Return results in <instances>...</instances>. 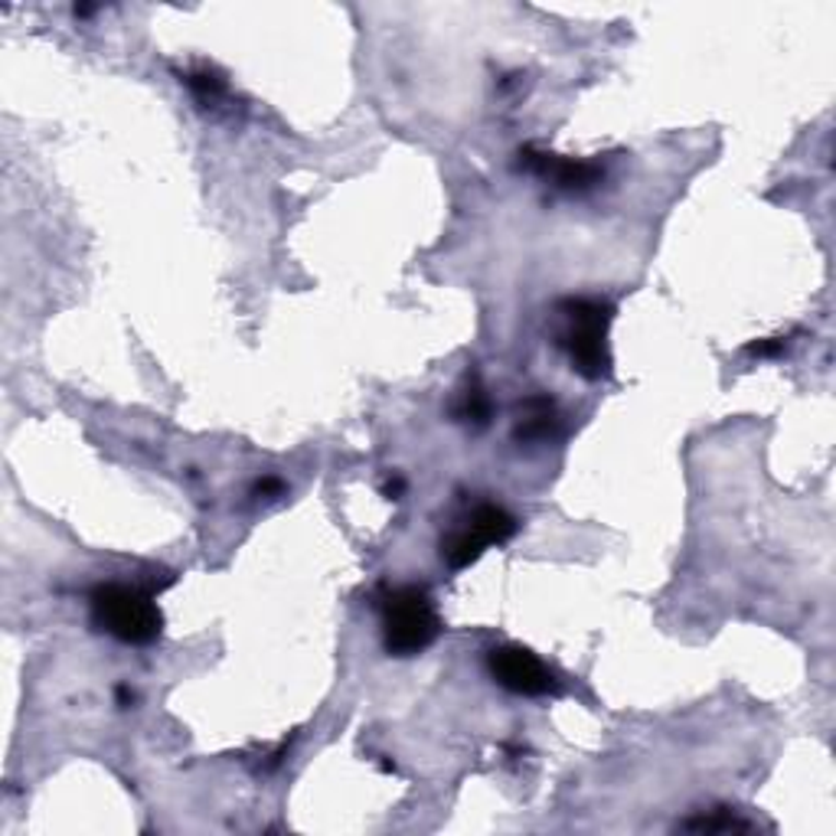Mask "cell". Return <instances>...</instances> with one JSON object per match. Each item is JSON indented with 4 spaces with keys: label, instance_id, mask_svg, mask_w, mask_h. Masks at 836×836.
Wrapping results in <instances>:
<instances>
[{
    "label": "cell",
    "instance_id": "cell-7",
    "mask_svg": "<svg viewBox=\"0 0 836 836\" xmlns=\"http://www.w3.org/2000/svg\"><path fill=\"white\" fill-rule=\"evenodd\" d=\"M556 406L546 396H533L523 409H520V421H516V441H546L556 431Z\"/></svg>",
    "mask_w": 836,
    "mask_h": 836
},
{
    "label": "cell",
    "instance_id": "cell-9",
    "mask_svg": "<svg viewBox=\"0 0 836 836\" xmlns=\"http://www.w3.org/2000/svg\"><path fill=\"white\" fill-rule=\"evenodd\" d=\"M187 85L197 92L200 102H219V98L225 95V82H222L216 72H209V69L190 72V76H187Z\"/></svg>",
    "mask_w": 836,
    "mask_h": 836
},
{
    "label": "cell",
    "instance_id": "cell-2",
    "mask_svg": "<svg viewBox=\"0 0 836 836\" xmlns=\"http://www.w3.org/2000/svg\"><path fill=\"white\" fill-rule=\"evenodd\" d=\"M441 634L431 595L418 585L393 589L383 599V647L390 657H418Z\"/></svg>",
    "mask_w": 836,
    "mask_h": 836
},
{
    "label": "cell",
    "instance_id": "cell-13",
    "mask_svg": "<svg viewBox=\"0 0 836 836\" xmlns=\"http://www.w3.org/2000/svg\"><path fill=\"white\" fill-rule=\"evenodd\" d=\"M118 703H121V706H131V703H135V693H131L128 686H118Z\"/></svg>",
    "mask_w": 836,
    "mask_h": 836
},
{
    "label": "cell",
    "instance_id": "cell-4",
    "mask_svg": "<svg viewBox=\"0 0 836 836\" xmlns=\"http://www.w3.org/2000/svg\"><path fill=\"white\" fill-rule=\"evenodd\" d=\"M516 533V520L497 507V503H480L471 510V516L464 520L461 530H454L444 543H441V559L451 569H467L471 562H477L484 556L487 546H500Z\"/></svg>",
    "mask_w": 836,
    "mask_h": 836
},
{
    "label": "cell",
    "instance_id": "cell-1",
    "mask_svg": "<svg viewBox=\"0 0 836 836\" xmlns=\"http://www.w3.org/2000/svg\"><path fill=\"white\" fill-rule=\"evenodd\" d=\"M89 608H92V625L121 643L144 647V643H154L164 630V615L154 602V592L141 585L102 582L92 589Z\"/></svg>",
    "mask_w": 836,
    "mask_h": 836
},
{
    "label": "cell",
    "instance_id": "cell-12",
    "mask_svg": "<svg viewBox=\"0 0 836 836\" xmlns=\"http://www.w3.org/2000/svg\"><path fill=\"white\" fill-rule=\"evenodd\" d=\"M399 494H403V480L386 484V497H390V500H399Z\"/></svg>",
    "mask_w": 836,
    "mask_h": 836
},
{
    "label": "cell",
    "instance_id": "cell-11",
    "mask_svg": "<svg viewBox=\"0 0 836 836\" xmlns=\"http://www.w3.org/2000/svg\"><path fill=\"white\" fill-rule=\"evenodd\" d=\"M281 490H285V484L278 477H265V480L255 484V494H262V497H278Z\"/></svg>",
    "mask_w": 836,
    "mask_h": 836
},
{
    "label": "cell",
    "instance_id": "cell-10",
    "mask_svg": "<svg viewBox=\"0 0 836 836\" xmlns=\"http://www.w3.org/2000/svg\"><path fill=\"white\" fill-rule=\"evenodd\" d=\"M781 350H788V340L785 337H771V340H758L748 347L752 357H778Z\"/></svg>",
    "mask_w": 836,
    "mask_h": 836
},
{
    "label": "cell",
    "instance_id": "cell-5",
    "mask_svg": "<svg viewBox=\"0 0 836 836\" xmlns=\"http://www.w3.org/2000/svg\"><path fill=\"white\" fill-rule=\"evenodd\" d=\"M487 670L490 676L516 693V696H549L559 689L553 670L526 647L520 643H500V647H490L487 650Z\"/></svg>",
    "mask_w": 836,
    "mask_h": 836
},
{
    "label": "cell",
    "instance_id": "cell-8",
    "mask_svg": "<svg viewBox=\"0 0 836 836\" xmlns=\"http://www.w3.org/2000/svg\"><path fill=\"white\" fill-rule=\"evenodd\" d=\"M454 416L461 418V421H467V425H477V428H484L490 416H494V403H490V396H487V390L477 383V380H471L464 390H461V399H457V406H454Z\"/></svg>",
    "mask_w": 836,
    "mask_h": 836
},
{
    "label": "cell",
    "instance_id": "cell-6",
    "mask_svg": "<svg viewBox=\"0 0 836 836\" xmlns=\"http://www.w3.org/2000/svg\"><path fill=\"white\" fill-rule=\"evenodd\" d=\"M520 164L546 181H553L562 190H592L602 181V167L592 161H572V158H556V154H543L536 148H523L520 151Z\"/></svg>",
    "mask_w": 836,
    "mask_h": 836
},
{
    "label": "cell",
    "instance_id": "cell-3",
    "mask_svg": "<svg viewBox=\"0 0 836 836\" xmlns=\"http://www.w3.org/2000/svg\"><path fill=\"white\" fill-rule=\"evenodd\" d=\"M569 317V330L562 334V347L572 360V370L585 380H605L612 370L608 353V324L615 307L599 298H572L562 304Z\"/></svg>",
    "mask_w": 836,
    "mask_h": 836
}]
</instances>
